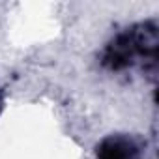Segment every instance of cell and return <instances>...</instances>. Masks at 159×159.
Listing matches in <instances>:
<instances>
[{
	"mask_svg": "<svg viewBox=\"0 0 159 159\" xmlns=\"http://www.w3.org/2000/svg\"><path fill=\"white\" fill-rule=\"evenodd\" d=\"M4 101H6V98H4V92L0 90V112L4 111Z\"/></svg>",
	"mask_w": 159,
	"mask_h": 159,
	"instance_id": "3",
	"label": "cell"
},
{
	"mask_svg": "<svg viewBox=\"0 0 159 159\" xmlns=\"http://www.w3.org/2000/svg\"><path fill=\"white\" fill-rule=\"evenodd\" d=\"M159 60V25L155 19L135 23L112 36L101 51L99 64L105 71L122 73L140 67L144 75L155 81Z\"/></svg>",
	"mask_w": 159,
	"mask_h": 159,
	"instance_id": "1",
	"label": "cell"
},
{
	"mask_svg": "<svg viewBox=\"0 0 159 159\" xmlns=\"http://www.w3.org/2000/svg\"><path fill=\"white\" fill-rule=\"evenodd\" d=\"M96 159H144L146 142L139 135L111 133L96 144Z\"/></svg>",
	"mask_w": 159,
	"mask_h": 159,
	"instance_id": "2",
	"label": "cell"
}]
</instances>
